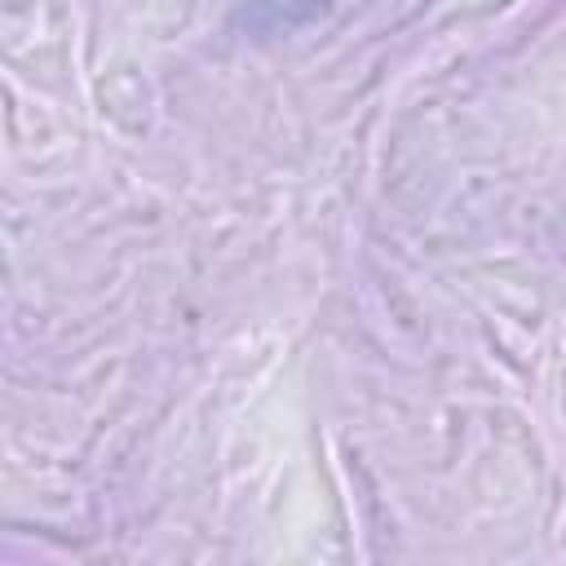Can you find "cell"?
Listing matches in <instances>:
<instances>
[{
	"instance_id": "obj_1",
	"label": "cell",
	"mask_w": 566,
	"mask_h": 566,
	"mask_svg": "<svg viewBox=\"0 0 566 566\" xmlns=\"http://www.w3.org/2000/svg\"><path fill=\"white\" fill-rule=\"evenodd\" d=\"M332 0H243L239 27L252 35H287L305 22H314Z\"/></svg>"
}]
</instances>
